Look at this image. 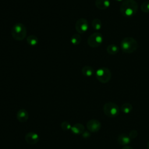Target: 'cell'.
<instances>
[{"label": "cell", "instance_id": "1", "mask_svg": "<svg viewBox=\"0 0 149 149\" xmlns=\"http://www.w3.org/2000/svg\"><path fill=\"white\" fill-rule=\"evenodd\" d=\"M138 9V3L135 0H124L121 3L119 10L123 16L130 17L137 13Z\"/></svg>", "mask_w": 149, "mask_h": 149}, {"label": "cell", "instance_id": "2", "mask_svg": "<svg viewBox=\"0 0 149 149\" xmlns=\"http://www.w3.org/2000/svg\"><path fill=\"white\" fill-rule=\"evenodd\" d=\"M120 48L126 54H132L135 52L138 48V42L132 37L123 38L120 41Z\"/></svg>", "mask_w": 149, "mask_h": 149}, {"label": "cell", "instance_id": "3", "mask_svg": "<svg viewBox=\"0 0 149 149\" xmlns=\"http://www.w3.org/2000/svg\"><path fill=\"white\" fill-rule=\"evenodd\" d=\"M11 35L13 39L16 41L23 40L27 35L26 26L21 23L15 24L11 29Z\"/></svg>", "mask_w": 149, "mask_h": 149}, {"label": "cell", "instance_id": "4", "mask_svg": "<svg viewBox=\"0 0 149 149\" xmlns=\"http://www.w3.org/2000/svg\"><path fill=\"white\" fill-rule=\"evenodd\" d=\"M112 73L110 70L106 67H101L95 72L96 79L102 83H107L111 79Z\"/></svg>", "mask_w": 149, "mask_h": 149}, {"label": "cell", "instance_id": "5", "mask_svg": "<svg viewBox=\"0 0 149 149\" xmlns=\"http://www.w3.org/2000/svg\"><path fill=\"white\" fill-rule=\"evenodd\" d=\"M103 111L106 116L113 118L119 115L120 109L116 104L112 102H108L104 105Z\"/></svg>", "mask_w": 149, "mask_h": 149}, {"label": "cell", "instance_id": "6", "mask_svg": "<svg viewBox=\"0 0 149 149\" xmlns=\"http://www.w3.org/2000/svg\"><path fill=\"white\" fill-rule=\"evenodd\" d=\"M103 42V37L101 33L95 32L91 34L87 39L88 45L92 48H97L100 47Z\"/></svg>", "mask_w": 149, "mask_h": 149}, {"label": "cell", "instance_id": "7", "mask_svg": "<svg viewBox=\"0 0 149 149\" xmlns=\"http://www.w3.org/2000/svg\"><path fill=\"white\" fill-rule=\"evenodd\" d=\"M88 29V23L84 18H80L75 23V29L79 34L84 33Z\"/></svg>", "mask_w": 149, "mask_h": 149}, {"label": "cell", "instance_id": "8", "mask_svg": "<svg viewBox=\"0 0 149 149\" xmlns=\"http://www.w3.org/2000/svg\"><path fill=\"white\" fill-rule=\"evenodd\" d=\"M86 126L90 132L95 133L100 130L101 129V124L100 121L97 119H91L87 122Z\"/></svg>", "mask_w": 149, "mask_h": 149}, {"label": "cell", "instance_id": "9", "mask_svg": "<svg viewBox=\"0 0 149 149\" xmlns=\"http://www.w3.org/2000/svg\"><path fill=\"white\" fill-rule=\"evenodd\" d=\"M26 141L29 144H35L37 143L40 140V137L37 133L34 132H29L26 134L24 137Z\"/></svg>", "mask_w": 149, "mask_h": 149}, {"label": "cell", "instance_id": "10", "mask_svg": "<svg viewBox=\"0 0 149 149\" xmlns=\"http://www.w3.org/2000/svg\"><path fill=\"white\" fill-rule=\"evenodd\" d=\"M117 141L121 146H127L131 142V139L128 134L125 133L120 134L117 138Z\"/></svg>", "mask_w": 149, "mask_h": 149}, {"label": "cell", "instance_id": "11", "mask_svg": "<svg viewBox=\"0 0 149 149\" xmlns=\"http://www.w3.org/2000/svg\"><path fill=\"white\" fill-rule=\"evenodd\" d=\"M16 118L20 122H25L29 119V113L27 110L20 109L16 113Z\"/></svg>", "mask_w": 149, "mask_h": 149}, {"label": "cell", "instance_id": "12", "mask_svg": "<svg viewBox=\"0 0 149 149\" xmlns=\"http://www.w3.org/2000/svg\"><path fill=\"white\" fill-rule=\"evenodd\" d=\"M110 4L109 0H95V6L101 10H105L108 8Z\"/></svg>", "mask_w": 149, "mask_h": 149}, {"label": "cell", "instance_id": "13", "mask_svg": "<svg viewBox=\"0 0 149 149\" xmlns=\"http://www.w3.org/2000/svg\"><path fill=\"white\" fill-rule=\"evenodd\" d=\"M70 130L74 134H81L84 132V126L81 123H77L72 126Z\"/></svg>", "mask_w": 149, "mask_h": 149}, {"label": "cell", "instance_id": "14", "mask_svg": "<svg viewBox=\"0 0 149 149\" xmlns=\"http://www.w3.org/2000/svg\"><path fill=\"white\" fill-rule=\"evenodd\" d=\"M82 74L86 77H91L94 73V70L93 67L90 66H84L81 69Z\"/></svg>", "mask_w": 149, "mask_h": 149}, {"label": "cell", "instance_id": "15", "mask_svg": "<svg viewBox=\"0 0 149 149\" xmlns=\"http://www.w3.org/2000/svg\"><path fill=\"white\" fill-rule=\"evenodd\" d=\"M119 48L114 44H109L107 47V51L110 55H115L119 52Z\"/></svg>", "mask_w": 149, "mask_h": 149}, {"label": "cell", "instance_id": "16", "mask_svg": "<svg viewBox=\"0 0 149 149\" xmlns=\"http://www.w3.org/2000/svg\"><path fill=\"white\" fill-rule=\"evenodd\" d=\"M27 43L31 46H35L38 43V39L35 35H30L26 38Z\"/></svg>", "mask_w": 149, "mask_h": 149}, {"label": "cell", "instance_id": "17", "mask_svg": "<svg viewBox=\"0 0 149 149\" xmlns=\"http://www.w3.org/2000/svg\"><path fill=\"white\" fill-rule=\"evenodd\" d=\"M133 109V107L131 104L129 102H125L122 104L121 106L120 109L124 113H130Z\"/></svg>", "mask_w": 149, "mask_h": 149}, {"label": "cell", "instance_id": "18", "mask_svg": "<svg viewBox=\"0 0 149 149\" xmlns=\"http://www.w3.org/2000/svg\"><path fill=\"white\" fill-rule=\"evenodd\" d=\"M91 26L95 30H100L102 27V22L100 19L95 18L92 20Z\"/></svg>", "mask_w": 149, "mask_h": 149}, {"label": "cell", "instance_id": "19", "mask_svg": "<svg viewBox=\"0 0 149 149\" xmlns=\"http://www.w3.org/2000/svg\"><path fill=\"white\" fill-rule=\"evenodd\" d=\"M81 36L78 34H73L70 39V41L71 43L73 44L74 45H79L80 44V42H81Z\"/></svg>", "mask_w": 149, "mask_h": 149}, {"label": "cell", "instance_id": "20", "mask_svg": "<svg viewBox=\"0 0 149 149\" xmlns=\"http://www.w3.org/2000/svg\"><path fill=\"white\" fill-rule=\"evenodd\" d=\"M140 8L144 13H149V1L143 2L141 5Z\"/></svg>", "mask_w": 149, "mask_h": 149}, {"label": "cell", "instance_id": "21", "mask_svg": "<svg viewBox=\"0 0 149 149\" xmlns=\"http://www.w3.org/2000/svg\"><path fill=\"white\" fill-rule=\"evenodd\" d=\"M61 128L64 130H70L71 129V127H72V126L70 124L69 122H67V121H63L61 123Z\"/></svg>", "mask_w": 149, "mask_h": 149}, {"label": "cell", "instance_id": "22", "mask_svg": "<svg viewBox=\"0 0 149 149\" xmlns=\"http://www.w3.org/2000/svg\"><path fill=\"white\" fill-rule=\"evenodd\" d=\"M128 135H129V136L130 137V139H134V138H136V137L137 136L138 133H137V130H131V131L129 132V133Z\"/></svg>", "mask_w": 149, "mask_h": 149}, {"label": "cell", "instance_id": "23", "mask_svg": "<svg viewBox=\"0 0 149 149\" xmlns=\"http://www.w3.org/2000/svg\"><path fill=\"white\" fill-rule=\"evenodd\" d=\"M82 136L84 137V138H87L88 137L90 136V133L88 132H86V131H84L82 134Z\"/></svg>", "mask_w": 149, "mask_h": 149}, {"label": "cell", "instance_id": "24", "mask_svg": "<svg viewBox=\"0 0 149 149\" xmlns=\"http://www.w3.org/2000/svg\"><path fill=\"white\" fill-rule=\"evenodd\" d=\"M122 149H133V148L129 146H125Z\"/></svg>", "mask_w": 149, "mask_h": 149}, {"label": "cell", "instance_id": "25", "mask_svg": "<svg viewBox=\"0 0 149 149\" xmlns=\"http://www.w3.org/2000/svg\"><path fill=\"white\" fill-rule=\"evenodd\" d=\"M115 1H117V2H122L124 0H115Z\"/></svg>", "mask_w": 149, "mask_h": 149}, {"label": "cell", "instance_id": "26", "mask_svg": "<svg viewBox=\"0 0 149 149\" xmlns=\"http://www.w3.org/2000/svg\"><path fill=\"white\" fill-rule=\"evenodd\" d=\"M147 149H149V140L147 143Z\"/></svg>", "mask_w": 149, "mask_h": 149}]
</instances>
